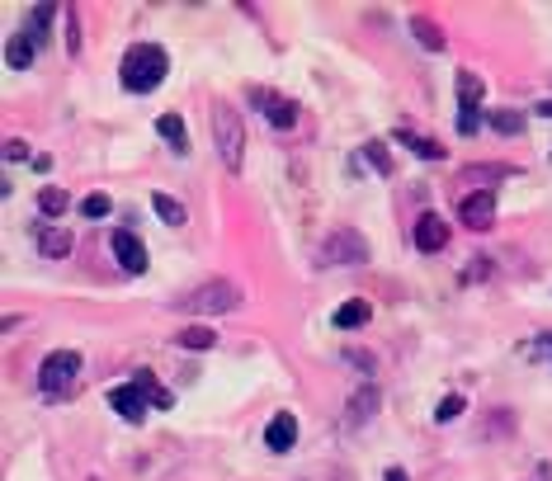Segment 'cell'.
<instances>
[{"instance_id": "cell-24", "label": "cell", "mask_w": 552, "mask_h": 481, "mask_svg": "<svg viewBox=\"0 0 552 481\" xmlns=\"http://www.w3.org/2000/svg\"><path fill=\"white\" fill-rule=\"evenodd\" d=\"M500 175H514V165H467L463 170V185H487V179H500Z\"/></svg>"}, {"instance_id": "cell-6", "label": "cell", "mask_w": 552, "mask_h": 481, "mask_svg": "<svg viewBox=\"0 0 552 481\" xmlns=\"http://www.w3.org/2000/svg\"><path fill=\"white\" fill-rule=\"evenodd\" d=\"M246 99H250V104H255V109H260V113H264V119H270L274 128H293V123H297V104H293V99H283V95H274V90L250 86V90H246Z\"/></svg>"}, {"instance_id": "cell-23", "label": "cell", "mask_w": 552, "mask_h": 481, "mask_svg": "<svg viewBox=\"0 0 552 481\" xmlns=\"http://www.w3.org/2000/svg\"><path fill=\"white\" fill-rule=\"evenodd\" d=\"M487 123H491L496 132H506V137H514V132H524V113H520V109H491Z\"/></svg>"}, {"instance_id": "cell-29", "label": "cell", "mask_w": 552, "mask_h": 481, "mask_svg": "<svg viewBox=\"0 0 552 481\" xmlns=\"http://www.w3.org/2000/svg\"><path fill=\"white\" fill-rule=\"evenodd\" d=\"M477 128H481V109H463L458 113V132H463V137H473Z\"/></svg>"}, {"instance_id": "cell-27", "label": "cell", "mask_w": 552, "mask_h": 481, "mask_svg": "<svg viewBox=\"0 0 552 481\" xmlns=\"http://www.w3.org/2000/svg\"><path fill=\"white\" fill-rule=\"evenodd\" d=\"M80 212H86V218H109V212H113V203H109V194H86V198H80Z\"/></svg>"}, {"instance_id": "cell-14", "label": "cell", "mask_w": 552, "mask_h": 481, "mask_svg": "<svg viewBox=\"0 0 552 481\" xmlns=\"http://www.w3.org/2000/svg\"><path fill=\"white\" fill-rule=\"evenodd\" d=\"M156 132L175 146L180 156L189 152V132H184V119H180V113H161V119H156Z\"/></svg>"}, {"instance_id": "cell-9", "label": "cell", "mask_w": 552, "mask_h": 481, "mask_svg": "<svg viewBox=\"0 0 552 481\" xmlns=\"http://www.w3.org/2000/svg\"><path fill=\"white\" fill-rule=\"evenodd\" d=\"M109 406L119 411V416H123L128 425H138V420L146 416V406H152V402H146V392H142L138 383H119V387H109Z\"/></svg>"}, {"instance_id": "cell-28", "label": "cell", "mask_w": 552, "mask_h": 481, "mask_svg": "<svg viewBox=\"0 0 552 481\" xmlns=\"http://www.w3.org/2000/svg\"><path fill=\"white\" fill-rule=\"evenodd\" d=\"M463 406H467V402H463V396H444V402H439V406H434V420H439V425H448V420H458V416H463Z\"/></svg>"}, {"instance_id": "cell-15", "label": "cell", "mask_w": 552, "mask_h": 481, "mask_svg": "<svg viewBox=\"0 0 552 481\" xmlns=\"http://www.w3.org/2000/svg\"><path fill=\"white\" fill-rule=\"evenodd\" d=\"M132 383H138V387L146 392V402H152L156 411H171V392H165V387L156 383V373H152V369H138V373H132Z\"/></svg>"}, {"instance_id": "cell-26", "label": "cell", "mask_w": 552, "mask_h": 481, "mask_svg": "<svg viewBox=\"0 0 552 481\" xmlns=\"http://www.w3.org/2000/svg\"><path fill=\"white\" fill-rule=\"evenodd\" d=\"M364 156H368V165H373L378 175H392V156H388V142H368V146H364Z\"/></svg>"}, {"instance_id": "cell-18", "label": "cell", "mask_w": 552, "mask_h": 481, "mask_svg": "<svg viewBox=\"0 0 552 481\" xmlns=\"http://www.w3.org/2000/svg\"><path fill=\"white\" fill-rule=\"evenodd\" d=\"M175 344H180V350H213V344H217V330H213V326H184L180 336H175Z\"/></svg>"}, {"instance_id": "cell-10", "label": "cell", "mask_w": 552, "mask_h": 481, "mask_svg": "<svg viewBox=\"0 0 552 481\" xmlns=\"http://www.w3.org/2000/svg\"><path fill=\"white\" fill-rule=\"evenodd\" d=\"M411 236H415V251L434 255V251H444V245H448V222L439 218V212H421Z\"/></svg>"}, {"instance_id": "cell-12", "label": "cell", "mask_w": 552, "mask_h": 481, "mask_svg": "<svg viewBox=\"0 0 552 481\" xmlns=\"http://www.w3.org/2000/svg\"><path fill=\"white\" fill-rule=\"evenodd\" d=\"M293 439H297V420H293V411H279V416L270 420V429H264V444H270L274 453H289V449H293Z\"/></svg>"}, {"instance_id": "cell-30", "label": "cell", "mask_w": 552, "mask_h": 481, "mask_svg": "<svg viewBox=\"0 0 552 481\" xmlns=\"http://www.w3.org/2000/svg\"><path fill=\"white\" fill-rule=\"evenodd\" d=\"M66 47H80V33H76V5H66Z\"/></svg>"}, {"instance_id": "cell-25", "label": "cell", "mask_w": 552, "mask_h": 481, "mask_svg": "<svg viewBox=\"0 0 552 481\" xmlns=\"http://www.w3.org/2000/svg\"><path fill=\"white\" fill-rule=\"evenodd\" d=\"M66 208H71V198H66L62 189H53V185H47V189L38 194V212H43V218H62Z\"/></svg>"}, {"instance_id": "cell-2", "label": "cell", "mask_w": 552, "mask_h": 481, "mask_svg": "<svg viewBox=\"0 0 552 481\" xmlns=\"http://www.w3.org/2000/svg\"><path fill=\"white\" fill-rule=\"evenodd\" d=\"M208 128H213V146L217 156H222V165L231 175L246 165V128H241V113L227 104V99H217L213 113H208Z\"/></svg>"}, {"instance_id": "cell-35", "label": "cell", "mask_w": 552, "mask_h": 481, "mask_svg": "<svg viewBox=\"0 0 552 481\" xmlns=\"http://www.w3.org/2000/svg\"><path fill=\"white\" fill-rule=\"evenodd\" d=\"M548 344H552V336H548Z\"/></svg>"}, {"instance_id": "cell-3", "label": "cell", "mask_w": 552, "mask_h": 481, "mask_svg": "<svg viewBox=\"0 0 552 481\" xmlns=\"http://www.w3.org/2000/svg\"><path fill=\"white\" fill-rule=\"evenodd\" d=\"M184 311H194V317H217V311H237L241 307V288L231 284V278H213V284L194 288L189 297H180Z\"/></svg>"}, {"instance_id": "cell-11", "label": "cell", "mask_w": 552, "mask_h": 481, "mask_svg": "<svg viewBox=\"0 0 552 481\" xmlns=\"http://www.w3.org/2000/svg\"><path fill=\"white\" fill-rule=\"evenodd\" d=\"M33 241H38L43 260H66V255H71V245H76V236L66 227H47V222L33 227Z\"/></svg>"}, {"instance_id": "cell-16", "label": "cell", "mask_w": 552, "mask_h": 481, "mask_svg": "<svg viewBox=\"0 0 552 481\" xmlns=\"http://www.w3.org/2000/svg\"><path fill=\"white\" fill-rule=\"evenodd\" d=\"M397 142H406V146H411V152L421 156V161H444V152H448V146L430 142V137H415L411 128H397Z\"/></svg>"}, {"instance_id": "cell-19", "label": "cell", "mask_w": 552, "mask_h": 481, "mask_svg": "<svg viewBox=\"0 0 552 481\" xmlns=\"http://www.w3.org/2000/svg\"><path fill=\"white\" fill-rule=\"evenodd\" d=\"M458 109H481V76L458 71Z\"/></svg>"}, {"instance_id": "cell-5", "label": "cell", "mask_w": 552, "mask_h": 481, "mask_svg": "<svg viewBox=\"0 0 552 481\" xmlns=\"http://www.w3.org/2000/svg\"><path fill=\"white\" fill-rule=\"evenodd\" d=\"M368 260V241L355 227H336L322 241V264H364Z\"/></svg>"}, {"instance_id": "cell-32", "label": "cell", "mask_w": 552, "mask_h": 481, "mask_svg": "<svg viewBox=\"0 0 552 481\" xmlns=\"http://www.w3.org/2000/svg\"><path fill=\"white\" fill-rule=\"evenodd\" d=\"M473 260H477V264L467 270V278H487V274H491V260H487V255H473Z\"/></svg>"}, {"instance_id": "cell-20", "label": "cell", "mask_w": 552, "mask_h": 481, "mask_svg": "<svg viewBox=\"0 0 552 481\" xmlns=\"http://www.w3.org/2000/svg\"><path fill=\"white\" fill-rule=\"evenodd\" d=\"M411 33H415V43H421V47H430V53H439V47H444L439 24L425 20V14H415V20H411Z\"/></svg>"}, {"instance_id": "cell-33", "label": "cell", "mask_w": 552, "mask_h": 481, "mask_svg": "<svg viewBox=\"0 0 552 481\" xmlns=\"http://www.w3.org/2000/svg\"><path fill=\"white\" fill-rule=\"evenodd\" d=\"M388 481H406V472H401V468H388Z\"/></svg>"}, {"instance_id": "cell-13", "label": "cell", "mask_w": 552, "mask_h": 481, "mask_svg": "<svg viewBox=\"0 0 552 481\" xmlns=\"http://www.w3.org/2000/svg\"><path fill=\"white\" fill-rule=\"evenodd\" d=\"M33 57H38V43L29 38V29H24V33H14V38L5 43V66H10V71H29V62H33Z\"/></svg>"}, {"instance_id": "cell-1", "label": "cell", "mask_w": 552, "mask_h": 481, "mask_svg": "<svg viewBox=\"0 0 552 481\" xmlns=\"http://www.w3.org/2000/svg\"><path fill=\"white\" fill-rule=\"evenodd\" d=\"M165 71H171V57H165V47L156 43H132L128 53H123V66H119V80H123V90L132 95H152Z\"/></svg>"}, {"instance_id": "cell-8", "label": "cell", "mask_w": 552, "mask_h": 481, "mask_svg": "<svg viewBox=\"0 0 552 481\" xmlns=\"http://www.w3.org/2000/svg\"><path fill=\"white\" fill-rule=\"evenodd\" d=\"M458 218H463V227L487 231V227L496 222V194H491V189H473V194L458 203Z\"/></svg>"}, {"instance_id": "cell-21", "label": "cell", "mask_w": 552, "mask_h": 481, "mask_svg": "<svg viewBox=\"0 0 552 481\" xmlns=\"http://www.w3.org/2000/svg\"><path fill=\"white\" fill-rule=\"evenodd\" d=\"M336 326H340V330H359V326H368V303H364V297H355V303L336 307Z\"/></svg>"}, {"instance_id": "cell-22", "label": "cell", "mask_w": 552, "mask_h": 481, "mask_svg": "<svg viewBox=\"0 0 552 481\" xmlns=\"http://www.w3.org/2000/svg\"><path fill=\"white\" fill-rule=\"evenodd\" d=\"M57 5H33V20H29V38L33 43H47V29H53V20H57Z\"/></svg>"}, {"instance_id": "cell-34", "label": "cell", "mask_w": 552, "mask_h": 481, "mask_svg": "<svg viewBox=\"0 0 552 481\" xmlns=\"http://www.w3.org/2000/svg\"><path fill=\"white\" fill-rule=\"evenodd\" d=\"M539 113H543V119H552V99H543V104H539Z\"/></svg>"}, {"instance_id": "cell-4", "label": "cell", "mask_w": 552, "mask_h": 481, "mask_svg": "<svg viewBox=\"0 0 552 481\" xmlns=\"http://www.w3.org/2000/svg\"><path fill=\"white\" fill-rule=\"evenodd\" d=\"M76 373H80V354L76 350H53V354L38 363V387L47 396H62L66 387L76 383Z\"/></svg>"}, {"instance_id": "cell-31", "label": "cell", "mask_w": 552, "mask_h": 481, "mask_svg": "<svg viewBox=\"0 0 552 481\" xmlns=\"http://www.w3.org/2000/svg\"><path fill=\"white\" fill-rule=\"evenodd\" d=\"M5 161H29V142L24 137H10L5 142Z\"/></svg>"}, {"instance_id": "cell-7", "label": "cell", "mask_w": 552, "mask_h": 481, "mask_svg": "<svg viewBox=\"0 0 552 481\" xmlns=\"http://www.w3.org/2000/svg\"><path fill=\"white\" fill-rule=\"evenodd\" d=\"M109 251H113V260L123 264V274H146V245L138 241V231L119 227L109 236Z\"/></svg>"}, {"instance_id": "cell-17", "label": "cell", "mask_w": 552, "mask_h": 481, "mask_svg": "<svg viewBox=\"0 0 552 481\" xmlns=\"http://www.w3.org/2000/svg\"><path fill=\"white\" fill-rule=\"evenodd\" d=\"M152 208H156V218H161L165 227H184V222H189L184 203H180V198H171V194H152Z\"/></svg>"}]
</instances>
